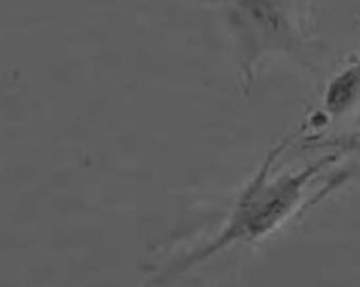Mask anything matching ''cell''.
<instances>
[{"label": "cell", "instance_id": "6da1fadb", "mask_svg": "<svg viewBox=\"0 0 360 287\" xmlns=\"http://www.w3.org/2000/svg\"><path fill=\"white\" fill-rule=\"evenodd\" d=\"M296 138L295 135L283 139L269 153L256 177L243 192L228 223L217 237L176 264L173 270L165 272V276L187 272L234 244L262 239L281 227L295 212L301 211L307 187L326 169L339 163L341 155L339 152L330 149L302 169L272 179L270 175L273 166Z\"/></svg>", "mask_w": 360, "mask_h": 287}, {"label": "cell", "instance_id": "7a4b0ae2", "mask_svg": "<svg viewBox=\"0 0 360 287\" xmlns=\"http://www.w3.org/2000/svg\"><path fill=\"white\" fill-rule=\"evenodd\" d=\"M360 102V55L354 58L326 84L321 125L338 122Z\"/></svg>", "mask_w": 360, "mask_h": 287}, {"label": "cell", "instance_id": "3957f363", "mask_svg": "<svg viewBox=\"0 0 360 287\" xmlns=\"http://www.w3.org/2000/svg\"><path fill=\"white\" fill-rule=\"evenodd\" d=\"M327 147L339 152L342 159H347V163L345 168L338 171L337 173L331 175L328 181L316 192L311 199L305 201L302 212L309 211L315 206L319 205L321 201L327 199L331 194L343 189L353 182L360 181V135L345 137L329 141Z\"/></svg>", "mask_w": 360, "mask_h": 287}]
</instances>
